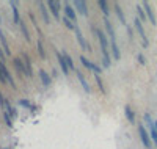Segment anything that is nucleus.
Instances as JSON below:
<instances>
[{
	"label": "nucleus",
	"instance_id": "f257e3e1",
	"mask_svg": "<svg viewBox=\"0 0 157 149\" xmlns=\"http://www.w3.org/2000/svg\"><path fill=\"white\" fill-rule=\"evenodd\" d=\"M93 29V33L96 35V38H98V41H99V44H101V50L102 52H110V41L107 39V35L104 33L101 29H98V27H91Z\"/></svg>",
	"mask_w": 157,
	"mask_h": 149
},
{
	"label": "nucleus",
	"instance_id": "f03ea898",
	"mask_svg": "<svg viewBox=\"0 0 157 149\" xmlns=\"http://www.w3.org/2000/svg\"><path fill=\"white\" fill-rule=\"evenodd\" d=\"M143 121H145L146 126L149 127V135H151V140H152V143L157 146V129H155V126H154V121L151 119L149 113H145V115H143Z\"/></svg>",
	"mask_w": 157,
	"mask_h": 149
},
{
	"label": "nucleus",
	"instance_id": "7ed1b4c3",
	"mask_svg": "<svg viewBox=\"0 0 157 149\" xmlns=\"http://www.w3.org/2000/svg\"><path fill=\"white\" fill-rule=\"evenodd\" d=\"M78 58H80V63H82L83 67H86V69H90V71H93L94 74H101V72H104V71H102V67H101L99 64H96V63H93V61H90L85 55H80Z\"/></svg>",
	"mask_w": 157,
	"mask_h": 149
},
{
	"label": "nucleus",
	"instance_id": "20e7f679",
	"mask_svg": "<svg viewBox=\"0 0 157 149\" xmlns=\"http://www.w3.org/2000/svg\"><path fill=\"white\" fill-rule=\"evenodd\" d=\"M138 133H140V138H141V143L145 144V147H151L152 146V140H151V135H149V132L145 129V126L143 124H140L138 126Z\"/></svg>",
	"mask_w": 157,
	"mask_h": 149
},
{
	"label": "nucleus",
	"instance_id": "39448f33",
	"mask_svg": "<svg viewBox=\"0 0 157 149\" xmlns=\"http://www.w3.org/2000/svg\"><path fill=\"white\" fill-rule=\"evenodd\" d=\"M134 29L138 32V35L141 36V39H143V47H148L149 46V41H148V36H146V33H145V29H143V24H141V21L137 17V19H134Z\"/></svg>",
	"mask_w": 157,
	"mask_h": 149
},
{
	"label": "nucleus",
	"instance_id": "423d86ee",
	"mask_svg": "<svg viewBox=\"0 0 157 149\" xmlns=\"http://www.w3.org/2000/svg\"><path fill=\"white\" fill-rule=\"evenodd\" d=\"M46 5H47V8L50 10L52 14L55 16V19H57V21H61V17H60V10H61L60 6H61V3H60V2H55V0H49Z\"/></svg>",
	"mask_w": 157,
	"mask_h": 149
},
{
	"label": "nucleus",
	"instance_id": "0eeeda50",
	"mask_svg": "<svg viewBox=\"0 0 157 149\" xmlns=\"http://www.w3.org/2000/svg\"><path fill=\"white\" fill-rule=\"evenodd\" d=\"M104 25H105L107 36L110 39V43H116V33H115V29H113V25H112V21L109 17H104Z\"/></svg>",
	"mask_w": 157,
	"mask_h": 149
},
{
	"label": "nucleus",
	"instance_id": "6e6552de",
	"mask_svg": "<svg viewBox=\"0 0 157 149\" xmlns=\"http://www.w3.org/2000/svg\"><path fill=\"white\" fill-rule=\"evenodd\" d=\"M72 6H74L78 13H80L83 17L88 16V6H86V2H85V0H74V2H72Z\"/></svg>",
	"mask_w": 157,
	"mask_h": 149
},
{
	"label": "nucleus",
	"instance_id": "1a4fd4ad",
	"mask_svg": "<svg viewBox=\"0 0 157 149\" xmlns=\"http://www.w3.org/2000/svg\"><path fill=\"white\" fill-rule=\"evenodd\" d=\"M0 69H2V72H3V75H5V78H6V83L13 88V90H16V83H14V78H13V75H11V72L8 71V67L5 66V63H0Z\"/></svg>",
	"mask_w": 157,
	"mask_h": 149
},
{
	"label": "nucleus",
	"instance_id": "9d476101",
	"mask_svg": "<svg viewBox=\"0 0 157 149\" xmlns=\"http://www.w3.org/2000/svg\"><path fill=\"white\" fill-rule=\"evenodd\" d=\"M55 57H57V61H58V64H60V69H61V72H63L64 75H68V74H69V67H68V64H66V60H64L63 53L55 50Z\"/></svg>",
	"mask_w": 157,
	"mask_h": 149
},
{
	"label": "nucleus",
	"instance_id": "9b49d317",
	"mask_svg": "<svg viewBox=\"0 0 157 149\" xmlns=\"http://www.w3.org/2000/svg\"><path fill=\"white\" fill-rule=\"evenodd\" d=\"M75 38H77V43L80 44V47H82V50H90V46H88V43H86V39H85V36L82 35V30L78 29V27H75Z\"/></svg>",
	"mask_w": 157,
	"mask_h": 149
},
{
	"label": "nucleus",
	"instance_id": "f8f14e48",
	"mask_svg": "<svg viewBox=\"0 0 157 149\" xmlns=\"http://www.w3.org/2000/svg\"><path fill=\"white\" fill-rule=\"evenodd\" d=\"M13 64H14V67H16V71H17L19 75H25V77H27V71H25V64H24L22 58H19V57L13 58Z\"/></svg>",
	"mask_w": 157,
	"mask_h": 149
},
{
	"label": "nucleus",
	"instance_id": "ddd939ff",
	"mask_svg": "<svg viewBox=\"0 0 157 149\" xmlns=\"http://www.w3.org/2000/svg\"><path fill=\"white\" fill-rule=\"evenodd\" d=\"M63 11H64V16H66L68 19H71V21L75 24V21H77V13H75V8H74L72 5L66 3V5H64V8H63Z\"/></svg>",
	"mask_w": 157,
	"mask_h": 149
},
{
	"label": "nucleus",
	"instance_id": "4468645a",
	"mask_svg": "<svg viewBox=\"0 0 157 149\" xmlns=\"http://www.w3.org/2000/svg\"><path fill=\"white\" fill-rule=\"evenodd\" d=\"M141 6L145 8V13H146V17L149 19V22H151L152 25H155V24H157V21H155V14H154V11H152L151 5H149L148 2H143V3H141Z\"/></svg>",
	"mask_w": 157,
	"mask_h": 149
},
{
	"label": "nucleus",
	"instance_id": "2eb2a0df",
	"mask_svg": "<svg viewBox=\"0 0 157 149\" xmlns=\"http://www.w3.org/2000/svg\"><path fill=\"white\" fill-rule=\"evenodd\" d=\"M75 74H77V78H78V82H80V85H82V90L86 93V94H90L91 93V86L88 85V82H86V78H85V75L78 71V69H75Z\"/></svg>",
	"mask_w": 157,
	"mask_h": 149
},
{
	"label": "nucleus",
	"instance_id": "dca6fc26",
	"mask_svg": "<svg viewBox=\"0 0 157 149\" xmlns=\"http://www.w3.org/2000/svg\"><path fill=\"white\" fill-rule=\"evenodd\" d=\"M10 6H11V11H13V21H14V24L19 25V22H21L22 19H21V14H19L17 3L14 2V0H11V2H10Z\"/></svg>",
	"mask_w": 157,
	"mask_h": 149
},
{
	"label": "nucleus",
	"instance_id": "f3484780",
	"mask_svg": "<svg viewBox=\"0 0 157 149\" xmlns=\"http://www.w3.org/2000/svg\"><path fill=\"white\" fill-rule=\"evenodd\" d=\"M38 74H39V78H41V82H43L44 88H49V86H50V83H52V75H49L44 69H39V71H38Z\"/></svg>",
	"mask_w": 157,
	"mask_h": 149
},
{
	"label": "nucleus",
	"instance_id": "a211bd4d",
	"mask_svg": "<svg viewBox=\"0 0 157 149\" xmlns=\"http://www.w3.org/2000/svg\"><path fill=\"white\" fill-rule=\"evenodd\" d=\"M39 11H41V16H43V21L44 24H50V16H49V8L47 5H44L43 2H39Z\"/></svg>",
	"mask_w": 157,
	"mask_h": 149
},
{
	"label": "nucleus",
	"instance_id": "6ab92c4d",
	"mask_svg": "<svg viewBox=\"0 0 157 149\" xmlns=\"http://www.w3.org/2000/svg\"><path fill=\"white\" fill-rule=\"evenodd\" d=\"M22 60H24V64H25V71H27V77H32L33 75V69H32V60L27 53L22 55Z\"/></svg>",
	"mask_w": 157,
	"mask_h": 149
},
{
	"label": "nucleus",
	"instance_id": "aec40b11",
	"mask_svg": "<svg viewBox=\"0 0 157 149\" xmlns=\"http://www.w3.org/2000/svg\"><path fill=\"white\" fill-rule=\"evenodd\" d=\"M124 115H126V119L129 121L130 124L135 123V113H134V110H132V107H130V105L124 107Z\"/></svg>",
	"mask_w": 157,
	"mask_h": 149
},
{
	"label": "nucleus",
	"instance_id": "412c9836",
	"mask_svg": "<svg viewBox=\"0 0 157 149\" xmlns=\"http://www.w3.org/2000/svg\"><path fill=\"white\" fill-rule=\"evenodd\" d=\"M0 44H2V47H3V52L10 57V55H11V50H10V46H8V43H6V38H5V33H3L2 29H0Z\"/></svg>",
	"mask_w": 157,
	"mask_h": 149
},
{
	"label": "nucleus",
	"instance_id": "4be33fe9",
	"mask_svg": "<svg viewBox=\"0 0 157 149\" xmlns=\"http://www.w3.org/2000/svg\"><path fill=\"white\" fill-rule=\"evenodd\" d=\"M19 29H21L22 36L25 38V41L30 43V41H32V38H30V32H29V29H27V25H25V22H24V21H21V22H19Z\"/></svg>",
	"mask_w": 157,
	"mask_h": 149
},
{
	"label": "nucleus",
	"instance_id": "5701e85b",
	"mask_svg": "<svg viewBox=\"0 0 157 149\" xmlns=\"http://www.w3.org/2000/svg\"><path fill=\"white\" fill-rule=\"evenodd\" d=\"M110 53H112L113 60H120L121 58V52H120V47H118L116 43H110Z\"/></svg>",
	"mask_w": 157,
	"mask_h": 149
},
{
	"label": "nucleus",
	"instance_id": "b1692460",
	"mask_svg": "<svg viewBox=\"0 0 157 149\" xmlns=\"http://www.w3.org/2000/svg\"><path fill=\"white\" fill-rule=\"evenodd\" d=\"M115 13H116L118 19H120V22H121L123 25H126V16H124V13H123V8L120 6V3H115Z\"/></svg>",
	"mask_w": 157,
	"mask_h": 149
},
{
	"label": "nucleus",
	"instance_id": "393cba45",
	"mask_svg": "<svg viewBox=\"0 0 157 149\" xmlns=\"http://www.w3.org/2000/svg\"><path fill=\"white\" fill-rule=\"evenodd\" d=\"M5 107H6V113L11 116V118H17V112H16V108L11 105V102L8 99H5Z\"/></svg>",
	"mask_w": 157,
	"mask_h": 149
},
{
	"label": "nucleus",
	"instance_id": "a878e982",
	"mask_svg": "<svg viewBox=\"0 0 157 149\" xmlns=\"http://www.w3.org/2000/svg\"><path fill=\"white\" fill-rule=\"evenodd\" d=\"M98 6L101 8V11L105 14V17H109V14H110V8H109V3L105 2V0H99L98 2Z\"/></svg>",
	"mask_w": 157,
	"mask_h": 149
},
{
	"label": "nucleus",
	"instance_id": "bb28decb",
	"mask_svg": "<svg viewBox=\"0 0 157 149\" xmlns=\"http://www.w3.org/2000/svg\"><path fill=\"white\" fill-rule=\"evenodd\" d=\"M36 49H38V53L43 60L46 58V50H44V44H43V38H38V43H36Z\"/></svg>",
	"mask_w": 157,
	"mask_h": 149
},
{
	"label": "nucleus",
	"instance_id": "cd10ccee",
	"mask_svg": "<svg viewBox=\"0 0 157 149\" xmlns=\"http://www.w3.org/2000/svg\"><path fill=\"white\" fill-rule=\"evenodd\" d=\"M94 82H96V85H98V88H99V91L102 94L107 93V90H105V86H104V82H102V78H101L99 74H94Z\"/></svg>",
	"mask_w": 157,
	"mask_h": 149
},
{
	"label": "nucleus",
	"instance_id": "c85d7f7f",
	"mask_svg": "<svg viewBox=\"0 0 157 149\" xmlns=\"http://www.w3.org/2000/svg\"><path fill=\"white\" fill-rule=\"evenodd\" d=\"M63 57H64V60H66V64H68V67L71 71H75V66H74V61H72V57L69 55L68 52H63Z\"/></svg>",
	"mask_w": 157,
	"mask_h": 149
},
{
	"label": "nucleus",
	"instance_id": "c756f323",
	"mask_svg": "<svg viewBox=\"0 0 157 149\" xmlns=\"http://www.w3.org/2000/svg\"><path fill=\"white\" fill-rule=\"evenodd\" d=\"M17 105L19 107H24V108H30V110H33V108H35V105H32V102L29 99H19L17 101Z\"/></svg>",
	"mask_w": 157,
	"mask_h": 149
},
{
	"label": "nucleus",
	"instance_id": "7c9ffc66",
	"mask_svg": "<svg viewBox=\"0 0 157 149\" xmlns=\"http://www.w3.org/2000/svg\"><path fill=\"white\" fill-rule=\"evenodd\" d=\"M61 21H63L64 25H66V29H69V30H75V27H77V25H75L71 19H68L66 16H64V17H61Z\"/></svg>",
	"mask_w": 157,
	"mask_h": 149
},
{
	"label": "nucleus",
	"instance_id": "2f4dec72",
	"mask_svg": "<svg viewBox=\"0 0 157 149\" xmlns=\"http://www.w3.org/2000/svg\"><path fill=\"white\" fill-rule=\"evenodd\" d=\"M137 13H138V19L140 21H146L148 17H146V13H145V10H143V6H137Z\"/></svg>",
	"mask_w": 157,
	"mask_h": 149
},
{
	"label": "nucleus",
	"instance_id": "473e14b6",
	"mask_svg": "<svg viewBox=\"0 0 157 149\" xmlns=\"http://www.w3.org/2000/svg\"><path fill=\"white\" fill-rule=\"evenodd\" d=\"M3 119H5V123H6V126H8V127H13V121H11L13 118H11V116H10L6 112L3 113Z\"/></svg>",
	"mask_w": 157,
	"mask_h": 149
},
{
	"label": "nucleus",
	"instance_id": "72a5a7b5",
	"mask_svg": "<svg viewBox=\"0 0 157 149\" xmlns=\"http://www.w3.org/2000/svg\"><path fill=\"white\" fill-rule=\"evenodd\" d=\"M137 58H138V63L140 64H146V60H145V57H143V53H138Z\"/></svg>",
	"mask_w": 157,
	"mask_h": 149
},
{
	"label": "nucleus",
	"instance_id": "f704fd0d",
	"mask_svg": "<svg viewBox=\"0 0 157 149\" xmlns=\"http://www.w3.org/2000/svg\"><path fill=\"white\" fill-rule=\"evenodd\" d=\"M126 29H127V35H129V38H134V29H132V27L126 25Z\"/></svg>",
	"mask_w": 157,
	"mask_h": 149
},
{
	"label": "nucleus",
	"instance_id": "c9c22d12",
	"mask_svg": "<svg viewBox=\"0 0 157 149\" xmlns=\"http://www.w3.org/2000/svg\"><path fill=\"white\" fill-rule=\"evenodd\" d=\"M52 77H58V71L57 69H52Z\"/></svg>",
	"mask_w": 157,
	"mask_h": 149
},
{
	"label": "nucleus",
	"instance_id": "e433bc0d",
	"mask_svg": "<svg viewBox=\"0 0 157 149\" xmlns=\"http://www.w3.org/2000/svg\"><path fill=\"white\" fill-rule=\"evenodd\" d=\"M0 105H5V99L2 96V93H0Z\"/></svg>",
	"mask_w": 157,
	"mask_h": 149
},
{
	"label": "nucleus",
	"instance_id": "4c0bfd02",
	"mask_svg": "<svg viewBox=\"0 0 157 149\" xmlns=\"http://www.w3.org/2000/svg\"><path fill=\"white\" fill-rule=\"evenodd\" d=\"M154 126H155V129H157V121H154Z\"/></svg>",
	"mask_w": 157,
	"mask_h": 149
},
{
	"label": "nucleus",
	"instance_id": "58836bf2",
	"mask_svg": "<svg viewBox=\"0 0 157 149\" xmlns=\"http://www.w3.org/2000/svg\"><path fill=\"white\" fill-rule=\"evenodd\" d=\"M0 22H2V16H0Z\"/></svg>",
	"mask_w": 157,
	"mask_h": 149
},
{
	"label": "nucleus",
	"instance_id": "ea45409f",
	"mask_svg": "<svg viewBox=\"0 0 157 149\" xmlns=\"http://www.w3.org/2000/svg\"><path fill=\"white\" fill-rule=\"evenodd\" d=\"M3 149H8V147H3Z\"/></svg>",
	"mask_w": 157,
	"mask_h": 149
}]
</instances>
